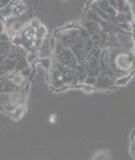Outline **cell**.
<instances>
[{"label":"cell","instance_id":"obj_9","mask_svg":"<svg viewBox=\"0 0 135 160\" xmlns=\"http://www.w3.org/2000/svg\"><path fill=\"white\" fill-rule=\"evenodd\" d=\"M82 84L85 85H89V87H93L95 84H96V77H92V75H87L84 79V82Z\"/></svg>","mask_w":135,"mask_h":160},{"label":"cell","instance_id":"obj_10","mask_svg":"<svg viewBox=\"0 0 135 160\" xmlns=\"http://www.w3.org/2000/svg\"><path fill=\"white\" fill-rule=\"evenodd\" d=\"M28 24H29V27H32L33 29H36L39 25H41V21H39L38 18H32V20H31Z\"/></svg>","mask_w":135,"mask_h":160},{"label":"cell","instance_id":"obj_2","mask_svg":"<svg viewBox=\"0 0 135 160\" xmlns=\"http://www.w3.org/2000/svg\"><path fill=\"white\" fill-rule=\"evenodd\" d=\"M84 29H87L88 32H89V35H98V33L102 32V29H100V25L96 22H91V21H85V20H81V25Z\"/></svg>","mask_w":135,"mask_h":160},{"label":"cell","instance_id":"obj_5","mask_svg":"<svg viewBox=\"0 0 135 160\" xmlns=\"http://www.w3.org/2000/svg\"><path fill=\"white\" fill-rule=\"evenodd\" d=\"M25 110H27V107H25V104H21V106H17L15 109L13 110V112L10 113V117L13 120H20L21 117L24 116V113H25Z\"/></svg>","mask_w":135,"mask_h":160},{"label":"cell","instance_id":"obj_11","mask_svg":"<svg viewBox=\"0 0 135 160\" xmlns=\"http://www.w3.org/2000/svg\"><path fill=\"white\" fill-rule=\"evenodd\" d=\"M54 120H56V117H54V116H50V117H49V121H50V122H53Z\"/></svg>","mask_w":135,"mask_h":160},{"label":"cell","instance_id":"obj_12","mask_svg":"<svg viewBox=\"0 0 135 160\" xmlns=\"http://www.w3.org/2000/svg\"><path fill=\"white\" fill-rule=\"evenodd\" d=\"M0 112L4 113V109H3V104H2V103H0Z\"/></svg>","mask_w":135,"mask_h":160},{"label":"cell","instance_id":"obj_4","mask_svg":"<svg viewBox=\"0 0 135 160\" xmlns=\"http://www.w3.org/2000/svg\"><path fill=\"white\" fill-rule=\"evenodd\" d=\"M134 77V72L131 74H127V75H122V77H118V78L114 79V87L118 88V87H125V85L130 82V79Z\"/></svg>","mask_w":135,"mask_h":160},{"label":"cell","instance_id":"obj_1","mask_svg":"<svg viewBox=\"0 0 135 160\" xmlns=\"http://www.w3.org/2000/svg\"><path fill=\"white\" fill-rule=\"evenodd\" d=\"M52 54H53L54 61L63 64L66 67H70V68L74 70L77 66H78V61H77L75 56L72 54V52L70 50V48L64 46L63 43L56 41V45H54L53 50H52Z\"/></svg>","mask_w":135,"mask_h":160},{"label":"cell","instance_id":"obj_13","mask_svg":"<svg viewBox=\"0 0 135 160\" xmlns=\"http://www.w3.org/2000/svg\"><path fill=\"white\" fill-rule=\"evenodd\" d=\"M93 2H96V0H88V4H91V3H93Z\"/></svg>","mask_w":135,"mask_h":160},{"label":"cell","instance_id":"obj_7","mask_svg":"<svg viewBox=\"0 0 135 160\" xmlns=\"http://www.w3.org/2000/svg\"><path fill=\"white\" fill-rule=\"evenodd\" d=\"M74 89H81V91L85 92V93H92V92H95L93 87H89V85H85V84H78Z\"/></svg>","mask_w":135,"mask_h":160},{"label":"cell","instance_id":"obj_6","mask_svg":"<svg viewBox=\"0 0 135 160\" xmlns=\"http://www.w3.org/2000/svg\"><path fill=\"white\" fill-rule=\"evenodd\" d=\"M46 33H48V29H46L45 25H39L38 28L35 29V39H39V41H42V39L46 36Z\"/></svg>","mask_w":135,"mask_h":160},{"label":"cell","instance_id":"obj_8","mask_svg":"<svg viewBox=\"0 0 135 160\" xmlns=\"http://www.w3.org/2000/svg\"><path fill=\"white\" fill-rule=\"evenodd\" d=\"M39 64H41V66L43 67L45 70H48L49 67H50V64H52V58L50 57H41V60H39Z\"/></svg>","mask_w":135,"mask_h":160},{"label":"cell","instance_id":"obj_3","mask_svg":"<svg viewBox=\"0 0 135 160\" xmlns=\"http://www.w3.org/2000/svg\"><path fill=\"white\" fill-rule=\"evenodd\" d=\"M82 20H85V21H91V22H96V24H100V18H99V15L96 14V11H93L92 8L89 7H87L85 8V11H84V17H82Z\"/></svg>","mask_w":135,"mask_h":160}]
</instances>
